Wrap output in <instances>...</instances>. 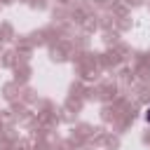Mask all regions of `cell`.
<instances>
[{
  "mask_svg": "<svg viewBox=\"0 0 150 150\" xmlns=\"http://www.w3.org/2000/svg\"><path fill=\"white\" fill-rule=\"evenodd\" d=\"M145 117H148V122H150V108H148V115H145Z\"/></svg>",
  "mask_w": 150,
  "mask_h": 150,
  "instance_id": "obj_1",
  "label": "cell"
}]
</instances>
